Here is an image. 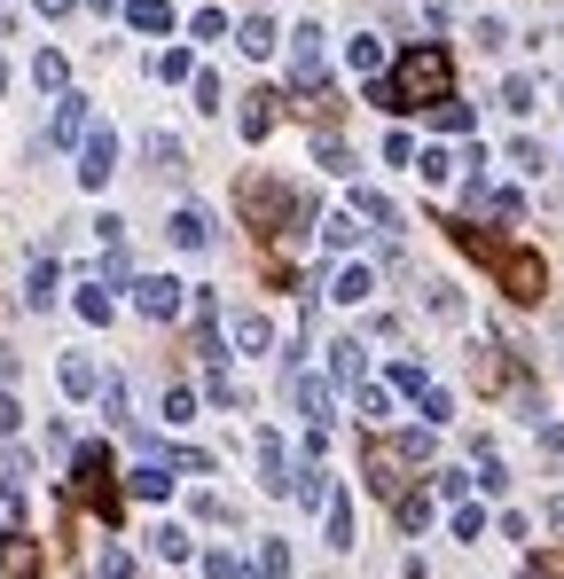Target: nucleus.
I'll use <instances>...</instances> for the list:
<instances>
[{"mask_svg":"<svg viewBox=\"0 0 564 579\" xmlns=\"http://www.w3.org/2000/svg\"><path fill=\"white\" fill-rule=\"evenodd\" d=\"M275 118H282V94L275 87H251V94H243V110H235L243 141H267V134H275Z\"/></svg>","mask_w":564,"mask_h":579,"instance_id":"7","label":"nucleus"},{"mask_svg":"<svg viewBox=\"0 0 564 579\" xmlns=\"http://www.w3.org/2000/svg\"><path fill=\"white\" fill-rule=\"evenodd\" d=\"M79 313H87V321H110V290H102V282H87V290H79Z\"/></svg>","mask_w":564,"mask_h":579,"instance_id":"44","label":"nucleus"},{"mask_svg":"<svg viewBox=\"0 0 564 579\" xmlns=\"http://www.w3.org/2000/svg\"><path fill=\"white\" fill-rule=\"evenodd\" d=\"M376 282H369V267H337V282H329V298H345V306H361Z\"/></svg>","mask_w":564,"mask_h":579,"instance_id":"24","label":"nucleus"},{"mask_svg":"<svg viewBox=\"0 0 564 579\" xmlns=\"http://www.w3.org/2000/svg\"><path fill=\"white\" fill-rule=\"evenodd\" d=\"M102 384H110V376H102L87 353H63V392H71V400H102Z\"/></svg>","mask_w":564,"mask_h":579,"instance_id":"13","label":"nucleus"},{"mask_svg":"<svg viewBox=\"0 0 564 579\" xmlns=\"http://www.w3.org/2000/svg\"><path fill=\"white\" fill-rule=\"evenodd\" d=\"M188 32H196V40H228V8H196Z\"/></svg>","mask_w":564,"mask_h":579,"instance_id":"35","label":"nucleus"},{"mask_svg":"<svg viewBox=\"0 0 564 579\" xmlns=\"http://www.w3.org/2000/svg\"><path fill=\"white\" fill-rule=\"evenodd\" d=\"M235 345H243V353H267V345H275L267 313H235Z\"/></svg>","mask_w":564,"mask_h":579,"instance_id":"23","label":"nucleus"},{"mask_svg":"<svg viewBox=\"0 0 564 579\" xmlns=\"http://www.w3.org/2000/svg\"><path fill=\"white\" fill-rule=\"evenodd\" d=\"M541 579H564V548H557V556H549V564H541Z\"/></svg>","mask_w":564,"mask_h":579,"instance_id":"56","label":"nucleus"},{"mask_svg":"<svg viewBox=\"0 0 564 579\" xmlns=\"http://www.w3.org/2000/svg\"><path fill=\"white\" fill-rule=\"evenodd\" d=\"M0 384H16V345H0Z\"/></svg>","mask_w":564,"mask_h":579,"instance_id":"53","label":"nucleus"},{"mask_svg":"<svg viewBox=\"0 0 564 579\" xmlns=\"http://www.w3.org/2000/svg\"><path fill=\"white\" fill-rule=\"evenodd\" d=\"M478 486H486V493H502V486H510V478H502V454H494V446H478Z\"/></svg>","mask_w":564,"mask_h":579,"instance_id":"41","label":"nucleus"},{"mask_svg":"<svg viewBox=\"0 0 564 579\" xmlns=\"http://www.w3.org/2000/svg\"><path fill=\"white\" fill-rule=\"evenodd\" d=\"M314 157H322L329 173H345V134H337V126H314Z\"/></svg>","mask_w":564,"mask_h":579,"instance_id":"31","label":"nucleus"},{"mask_svg":"<svg viewBox=\"0 0 564 579\" xmlns=\"http://www.w3.org/2000/svg\"><path fill=\"white\" fill-rule=\"evenodd\" d=\"M290 407H298L314 431H329V384H314V376H290Z\"/></svg>","mask_w":564,"mask_h":579,"instance_id":"15","label":"nucleus"},{"mask_svg":"<svg viewBox=\"0 0 564 579\" xmlns=\"http://www.w3.org/2000/svg\"><path fill=\"white\" fill-rule=\"evenodd\" d=\"M455 540H486V509H455Z\"/></svg>","mask_w":564,"mask_h":579,"instance_id":"49","label":"nucleus"},{"mask_svg":"<svg viewBox=\"0 0 564 579\" xmlns=\"http://www.w3.org/2000/svg\"><path fill=\"white\" fill-rule=\"evenodd\" d=\"M0 87H8V63H0Z\"/></svg>","mask_w":564,"mask_h":579,"instance_id":"58","label":"nucleus"},{"mask_svg":"<svg viewBox=\"0 0 564 579\" xmlns=\"http://www.w3.org/2000/svg\"><path fill=\"white\" fill-rule=\"evenodd\" d=\"M8 32H16V8H8V0H0V40H8Z\"/></svg>","mask_w":564,"mask_h":579,"instance_id":"57","label":"nucleus"},{"mask_svg":"<svg viewBox=\"0 0 564 579\" xmlns=\"http://www.w3.org/2000/svg\"><path fill=\"white\" fill-rule=\"evenodd\" d=\"M204 579H251V572H243V556H228V548H212V556H204Z\"/></svg>","mask_w":564,"mask_h":579,"instance_id":"39","label":"nucleus"},{"mask_svg":"<svg viewBox=\"0 0 564 579\" xmlns=\"http://www.w3.org/2000/svg\"><path fill=\"white\" fill-rule=\"evenodd\" d=\"M510 165L517 173H541V141H510Z\"/></svg>","mask_w":564,"mask_h":579,"instance_id":"50","label":"nucleus"},{"mask_svg":"<svg viewBox=\"0 0 564 579\" xmlns=\"http://www.w3.org/2000/svg\"><path fill=\"white\" fill-rule=\"evenodd\" d=\"M188 407H196V400H188V384H173V392H165V423H188Z\"/></svg>","mask_w":564,"mask_h":579,"instance_id":"51","label":"nucleus"},{"mask_svg":"<svg viewBox=\"0 0 564 579\" xmlns=\"http://www.w3.org/2000/svg\"><path fill=\"white\" fill-rule=\"evenodd\" d=\"M533 79H525V71H517V79H502V110H510V118H525V110H533Z\"/></svg>","mask_w":564,"mask_h":579,"instance_id":"32","label":"nucleus"},{"mask_svg":"<svg viewBox=\"0 0 564 579\" xmlns=\"http://www.w3.org/2000/svg\"><path fill=\"white\" fill-rule=\"evenodd\" d=\"M290 87H298V94H322V32H314V24L290 32Z\"/></svg>","mask_w":564,"mask_h":579,"instance_id":"5","label":"nucleus"},{"mask_svg":"<svg viewBox=\"0 0 564 579\" xmlns=\"http://www.w3.org/2000/svg\"><path fill=\"white\" fill-rule=\"evenodd\" d=\"M353 407H361L369 423H384V415H392V392H376V384H361V392H353Z\"/></svg>","mask_w":564,"mask_h":579,"instance_id":"40","label":"nucleus"},{"mask_svg":"<svg viewBox=\"0 0 564 579\" xmlns=\"http://www.w3.org/2000/svg\"><path fill=\"white\" fill-rule=\"evenodd\" d=\"M423 313H431V321H463V298H455L447 282H431V290H423Z\"/></svg>","mask_w":564,"mask_h":579,"instance_id":"30","label":"nucleus"},{"mask_svg":"<svg viewBox=\"0 0 564 579\" xmlns=\"http://www.w3.org/2000/svg\"><path fill=\"white\" fill-rule=\"evenodd\" d=\"M149 165H165V173H181V165H188V149H181L173 134H165V126H157V134H149Z\"/></svg>","mask_w":564,"mask_h":579,"instance_id":"29","label":"nucleus"},{"mask_svg":"<svg viewBox=\"0 0 564 579\" xmlns=\"http://www.w3.org/2000/svg\"><path fill=\"white\" fill-rule=\"evenodd\" d=\"M541 517H549V533H564V501H549V509H541Z\"/></svg>","mask_w":564,"mask_h":579,"instance_id":"55","label":"nucleus"},{"mask_svg":"<svg viewBox=\"0 0 564 579\" xmlns=\"http://www.w3.org/2000/svg\"><path fill=\"white\" fill-rule=\"evenodd\" d=\"M392 509H400V533H423V525H431V501H423V493H400Z\"/></svg>","mask_w":564,"mask_h":579,"instance_id":"33","label":"nucleus"},{"mask_svg":"<svg viewBox=\"0 0 564 579\" xmlns=\"http://www.w3.org/2000/svg\"><path fill=\"white\" fill-rule=\"evenodd\" d=\"M416 157H423V149L408 134H384V165H416Z\"/></svg>","mask_w":564,"mask_h":579,"instance_id":"46","label":"nucleus"},{"mask_svg":"<svg viewBox=\"0 0 564 579\" xmlns=\"http://www.w3.org/2000/svg\"><path fill=\"white\" fill-rule=\"evenodd\" d=\"M235 47H243L251 63H267V55H275V16H259V8H251V16L235 24Z\"/></svg>","mask_w":564,"mask_h":579,"instance_id":"16","label":"nucleus"},{"mask_svg":"<svg viewBox=\"0 0 564 579\" xmlns=\"http://www.w3.org/2000/svg\"><path fill=\"white\" fill-rule=\"evenodd\" d=\"M32 306H55V259H32V290H24Z\"/></svg>","mask_w":564,"mask_h":579,"instance_id":"36","label":"nucleus"},{"mask_svg":"<svg viewBox=\"0 0 564 579\" xmlns=\"http://www.w3.org/2000/svg\"><path fill=\"white\" fill-rule=\"evenodd\" d=\"M0 579H40V540L32 533H0Z\"/></svg>","mask_w":564,"mask_h":579,"instance_id":"10","label":"nucleus"},{"mask_svg":"<svg viewBox=\"0 0 564 579\" xmlns=\"http://www.w3.org/2000/svg\"><path fill=\"white\" fill-rule=\"evenodd\" d=\"M361 376H369V345H361V337H337V345H329V384H337V392H361Z\"/></svg>","mask_w":564,"mask_h":579,"instance_id":"8","label":"nucleus"},{"mask_svg":"<svg viewBox=\"0 0 564 579\" xmlns=\"http://www.w3.org/2000/svg\"><path fill=\"white\" fill-rule=\"evenodd\" d=\"M431 454V423L423 431H408V439H369V454H361V470H369V486L384 493V501H400L408 493V478H416V462Z\"/></svg>","mask_w":564,"mask_h":579,"instance_id":"2","label":"nucleus"},{"mask_svg":"<svg viewBox=\"0 0 564 579\" xmlns=\"http://www.w3.org/2000/svg\"><path fill=\"white\" fill-rule=\"evenodd\" d=\"M322 517H329V548H353V501H345V493L329 501Z\"/></svg>","mask_w":564,"mask_h":579,"instance_id":"28","label":"nucleus"},{"mask_svg":"<svg viewBox=\"0 0 564 579\" xmlns=\"http://www.w3.org/2000/svg\"><path fill=\"white\" fill-rule=\"evenodd\" d=\"M392 384H400V392H416V400L431 392V376H423V360H392Z\"/></svg>","mask_w":564,"mask_h":579,"instance_id":"37","label":"nucleus"},{"mask_svg":"<svg viewBox=\"0 0 564 579\" xmlns=\"http://www.w3.org/2000/svg\"><path fill=\"white\" fill-rule=\"evenodd\" d=\"M416 173L431 180V188H447V180H455V157H447V149H423V157H416Z\"/></svg>","mask_w":564,"mask_h":579,"instance_id":"34","label":"nucleus"},{"mask_svg":"<svg viewBox=\"0 0 564 579\" xmlns=\"http://www.w3.org/2000/svg\"><path fill=\"white\" fill-rule=\"evenodd\" d=\"M431 493H439V501H463L470 478H463V470H439V478H431Z\"/></svg>","mask_w":564,"mask_h":579,"instance_id":"47","label":"nucleus"},{"mask_svg":"<svg viewBox=\"0 0 564 579\" xmlns=\"http://www.w3.org/2000/svg\"><path fill=\"white\" fill-rule=\"evenodd\" d=\"M134 306L149 313V321H173V313H181V282H173V274H141V282H134Z\"/></svg>","mask_w":564,"mask_h":579,"instance_id":"9","label":"nucleus"},{"mask_svg":"<svg viewBox=\"0 0 564 579\" xmlns=\"http://www.w3.org/2000/svg\"><path fill=\"white\" fill-rule=\"evenodd\" d=\"M126 24H134V32H149V40H157V32H173V24H181V16H173V0H134V8H126Z\"/></svg>","mask_w":564,"mask_h":579,"instance_id":"19","label":"nucleus"},{"mask_svg":"<svg viewBox=\"0 0 564 579\" xmlns=\"http://www.w3.org/2000/svg\"><path fill=\"white\" fill-rule=\"evenodd\" d=\"M149 71H157L165 87H181V79H196V63H188V47H157V55H149Z\"/></svg>","mask_w":564,"mask_h":579,"instance_id":"22","label":"nucleus"},{"mask_svg":"<svg viewBox=\"0 0 564 579\" xmlns=\"http://www.w3.org/2000/svg\"><path fill=\"white\" fill-rule=\"evenodd\" d=\"M290 501H298V509H329V501H337V493H329V470H322V462H298V478H290Z\"/></svg>","mask_w":564,"mask_h":579,"instance_id":"14","label":"nucleus"},{"mask_svg":"<svg viewBox=\"0 0 564 579\" xmlns=\"http://www.w3.org/2000/svg\"><path fill=\"white\" fill-rule=\"evenodd\" d=\"M157 556H165V564H188V533L181 525H157Z\"/></svg>","mask_w":564,"mask_h":579,"instance_id":"38","label":"nucleus"},{"mask_svg":"<svg viewBox=\"0 0 564 579\" xmlns=\"http://www.w3.org/2000/svg\"><path fill=\"white\" fill-rule=\"evenodd\" d=\"M87 94H55V126H47V141H87Z\"/></svg>","mask_w":564,"mask_h":579,"instance_id":"12","label":"nucleus"},{"mask_svg":"<svg viewBox=\"0 0 564 579\" xmlns=\"http://www.w3.org/2000/svg\"><path fill=\"white\" fill-rule=\"evenodd\" d=\"M400 94H408V110H439V102H455V55L439 40H416L400 55Z\"/></svg>","mask_w":564,"mask_h":579,"instance_id":"1","label":"nucleus"},{"mask_svg":"<svg viewBox=\"0 0 564 579\" xmlns=\"http://www.w3.org/2000/svg\"><path fill=\"white\" fill-rule=\"evenodd\" d=\"M32 8H40V16H71L79 0H32Z\"/></svg>","mask_w":564,"mask_h":579,"instance_id":"54","label":"nucleus"},{"mask_svg":"<svg viewBox=\"0 0 564 579\" xmlns=\"http://www.w3.org/2000/svg\"><path fill=\"white\" fill-rule=\"evenodd\" d=\"M431 126H439V134H470V110H463V102H439Z\"/></svg>","mask_w":564,"mask_h":579,"instance_id":"42","label":"nucleus"},{"mask_svg":"<svg viewBox=\"0 0 564 579\" xmlns=\"http://www.w3.org/2000/svg\"><path fill=\"white\" fill-rule=\"evenodd\" d=\"M110 478H118L110 446H79V462H71V493H79V501H102V517L118 509V501H110Z\"/></svg>","mask_w":564,"mask_h":579,"instance_id":"4","label":"nucleus"},{"mask_svg":"<svg viewBox=\"0 0 564 579\" xmlns=\"http://www.w3.org/2000/svg\"><path fill=\"white\" fill-rule=\"evenodd\" d=\"M188 87H196V110H220V71H196Z\"/></svg>","mask_w":564,"mask_h":579,"instance_id":"45","label":"nucleus"},{"mask_svg":"<svg viewBox=\"0 0 564 579\" xmlns=\"http://www.w3.org/2000/svg\"><path fill=\"white\" fill-rule=\"evenodd\" d=\"M16 423H24V407H16V392H0V439H16Z\"/></svg>","mask_w":564,"mask_h":579,"instance_id":"52","label":"nucleus"},{"mask_svg":"<svg viewBox=\"0 0 564 579\" xmlns=\"http://www.w3.org/2000/svg\"><path fill=\"white\" fill-rule=\"evenodd\" d=\"M87 572H94V579H134V556H126V548H94Z\"/></svg>","mask_w":564,"mask_h":579,"instance_id":"25","label":"nucleus"},{"mask_svg":"<svg viewBox=\"0 0 564 579\" xmlns=\"http://www.w3.org/2000/svg\"><path fill=\"white\" fill-rule=\"evenodd\" d=\"M353 212H361L376 235H400V212H392V196H376V188H353Z\"/></svg>","mask_w":564,"mask_h":579,"instance_id":"18","label":"nucleus"},{"mask_svg":"<svg viewBox=\"0 0 564 579\" xmlns=\"http://www.w3.org/2000/svg\"><path fill=\"white\" fill-rule=\"evenodd\" d=\"M165 235H173V243H181V251H204V243H212V220H204V212H196V204H181V212H173V220H165Z\"/></svg>","mask_w":564,"mask_h":579,"instance_id":"17","label":"nucleus"},{"mask_svg":"<svg viewBox=\"0 0 564 579\" xmlns=\"http://www.w3.org/2000/svg\"><path fill=\"white\" fill-rule=\"evenodd\" d=\"M110 173H118V134H110V126H94V134L79 141V180H87V188H102Z\"/></svg>","mask_w":564,"mask_h":579,"instance_id":"6","label":"nucleus"},{"mask_svg":"<svg viewBox=\"0 0 564 579\" xmlns=\"http://www.w3.org/2000/svg\"><path fill=\"white\" fill-rule=\"evenodd\" d=\"M290 478H298V470H290L282 439H275V431H259V486H267V493H290Z\"/></svg>","mask_w":564,"mask_h":579,"instance_id":"11","label":"nucleus"},{"mask_svg":"<svg viewBox=\"0 0 564 579\" xmlns=\"http://www.w3.org/2000/svg\"><path fill=\"white\" fill-rule=\"evenodd\" d=\"M165 486H173V462H141L126 478V493H141V501H165Z\"/></svg>","mask_w":564,"mask_h":579,"instance_id":"20","label":"nucleus"},{"mask_svg":"<svg viewBox=\"0 0 564 579\" xmlns=\"http://www.w3.org/2000/svg\"><path fill=\"white\" fill-rule=\"evenodd\" d=\"M423 423H431V431H439V423H455V400H447V392H439V384H431V392H423Z\"/></svg>","mask_w":564,"mask_h":579,"instance_id":"43","label":"nucleus"},{"mask_svg":"<svg viewBox=\"0 0 564 579\" xmlns=\"http://www.w3.org/2000/svg\"><path fill=\"white\" fill-rule=\"evenodd\" d=\"M259 572H267V579L290 572V548H282V540H267V548H259Z\"/></svg>","mask_w":564,"mask_h":579,"instance_id":"48","label":"nucleus"},{"mask_svg":"<svg viewBox=\"0 0 564 579\" xmlns=\"http://www.w3.org/2000/svg\"><path fill=\"white\" fill-rule=\"evenodd\" d=\"M63 79H71V63H63L55 47H40V55H32V87H40V94H63Z\"/></svg>","mask_w":564,"mask_h":579,"instance_id":"21","label":"nucleus"},{"mask_svg":"<svg viewBox=\"0 0 564 579\" xmlns=\"http://www.w3.org/2000/svg\"><path fill=\"white\" fill-rule=\"evenodd\" d=\"M345 63L376 79V63H384V47H376V32H353V40H345Z\"/></svg>","mask_w":564,"mask_h":579,"instance_id":"26","label":"nucleus"},{"mask_svg":"<svg viewBox=\"0 0 564 579\" xmlns=\"http://www.w3.org/2000/svg\"><path fill=\"white\" fill-rule=\"evenodd\" d=\"M361 220V212H353V204H345V212H337V220H329V251H353V243H361V235H376V227H353Z\"/></svg>","mask_w":564,"mask_h":579,"instance_id":"27","label":"nucleus"},{"mask_svg":"<svg viewBox=\"0 0 564 579\" xmlns=\"http://www.w3.org/2000/svg\"><path fill=\"white\" fill-rule=\"evenodd\" d=\"M494 282H502V290H510L517 306H541V298H549V267H541V259H533V251H494Z\"/></svg>","mask_w":564,"mask_h":579,"instance_id":"3","label":"nucleus"}]
</instances>
